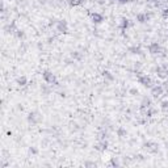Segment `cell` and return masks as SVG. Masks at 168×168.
I'll return each mask as SVG.
<instances>
[{
	"instance_id": "6da1fadb",
	"label": "cell",
	"mask_w": 168,
	"mask_h": 168,
	"mask_svg": "<svg viewBox=\"0 0 168 168\" xmlns=\"http://www.w3.org/2000/svg\"><path fill=\"white\" fill-rule=\"evenodd\" d=\"M43 79H45V81H46L47 84H50V85H57L58 84L55 76L52 75L51 72H49V71H45L43 72Z\"/></svg>"
},
{
	"instance_id": "52a82bcc",
	"label": "cell",
	"mask_w": 168,
	"mask_h": 168,
	"mask_svg": "<svg viewBox=\"0 0 168 168\" xmlns=\"http://www.w3.org/2000/svg\"><path fill=\"white\" fill-rule=\"evenodd\" d=\"M28 121H29V122H32V123H37L39 121L38 114H37V113H30L29 117H28Z\"/></svg>"
},
{
	"instance_id": "5bb4252c",
	"label": "cell",
	"mask_w": 168,
	"mask_h": 168,
	"mask_svg": "<svg viewBox=\"0 0 168 168\" xmlns=\"http://www.w3.org/2000/svg\"><path fill=\"white\" fill-rule=\"evenodd\" d=\"M118 1H121V3H126V1H129V0H118Z\"/></svg>"
},
{
	"instance_id": "8992f818",
	"label": "cell",
	"mask_w": 168,
	"mask_h": 168,
	"mask_svg": "<svg viewBox=\"0 0 168 168\" xmlns=\"http://www.w3.org/2000/svg\"><path fill=\"white\" fill-rule=\"evenodd\" d=\"M163 91H164V88H163L162 85H155V87H152V94H154L155 97L160 96V94L163 93Z\"/></svg>"
},
{
	"instance_id": "ba28073f",
	"label": "cell",
	"mask_w": 168,
	"mask_h": 168,
	"mask_svg": "<svg viewBox=\"0 0 168 168\" xmlns=\"http://www.w3.org/2000/svg\"><path fill=\"white\" fill-rule=\"evenodd\" d=\"M136 20H138L139 22H146V21L148 20V15H147V13H142V15H138V16H136Z\"/></svg>"
},
{
	"instance_id": "9c48e42d",
	"label": "cell",
	"mask_w": 168,
	"mask_h": 168,
	"mask_svg": "<svg viewBox=\"0 0 168 168\" xmlns=\"http://www.w3.org/2000/svg\"><path fill=\"white\" fill-rule=\"evenodd\" d=\"M92 18H93V22H97V24H100L102 20H104V17H102L101 15H99V13H93V15H92Z\"/></svg>"
},
{
	"instance_id": "4fadbf2b",
	"label": "cell",
	"mask_w": 168,
	"mask_h": 168,
	"mask_svg": "<svg viewBox=\"0 0 168 168\" xmlns=\"http://www.w3.org/2000/svg\"><path fill=\"white\" fill-rule=\"evenodd\" d=\"M117 133H118V135H120V136H123V135H126V130H123V129H120V130H118Z\"/></svg>"
},
{
	"instance_id": "7a4b0ae2",
	"label": "cell",
	"mask_w": 168,
	"mask_h": 168,
	"mask_svg": "<svg viewBox=\"0 0 168 168\" xmlns=\"http://www.w3.org/2000/svg\"><path fill=\"white\" fill-rule=\"evenodd\" d=\"M138 81L142 84V85H144V87H151L152 88V85H151V79L148 78L147 75H138Z\"/></svg>"
},
{
	"instance_id": "7c38bea8",
	"label": "cell",
	"mask_w": 168,
	"mask_h": 168,
	"mask_svg": "<svg viewBox=\"0 0 168 168\" xmlns=\"http://www.w3.org/2000/svg\"><path fill=\"white\" fill-rule=\"evenodd\" d=\"M17 83L20 84V85H25L26 79H25V78H20V79H17Z\"/></svg>"
},
{
	"instance_id": "277c9868",
	"label": "cell",
	"mask_w": 168,
	"mask_h": 168,
	"mask_svg": "<svg viewBox=\"0 0 168 168\" xmlns=\"http://www.w3.org/2000/svg\"><path fill=\"white\" fill-rule=\"evenodd\" d=\"M57 30L60 33H66L67 32V22L64 20H60L57 22Z\"/></svg>"
},
{
	"instance_id": "30bf717a",
	"label": "cell",
	"mask_w": 168,
	"mask_h": 168,
	"mask_svg": "<svg viewBox=\"0 0 168 168\" xmlns=\"http://www.w3.org/2000/svg\"><path fill=\"white\" fill-rule=\"evenodd\" d=\"M130 51L133 52V54H141V49H139V46H133V47H130Z\"/></svg>"
},
{
	"instance_id": "5b68a950",
	"label": "cell",
	"mask_w": 168,
	"mask_h": 168,
	"mask_svg": "<svg viewBox=\"0 0 168 168\" xmlns=\"http://www.w3.org/2000/svg\"><path fill=\"white\" fill-rule=\"evenodd\" d=\"M144 147H146L148 151H151V152H156L158 151V144L154 143V142H147V143H144Z\"/></svg>"
},
{
	"instance_id": "3957f363",
	"label": "cell",
	"mask_w": 168,
	"mask_h": 168,
	"mask_svg": "<svg viewBox=\"0 0 168 168\" xmlns=\"http://www.w3.org/2000/svg\"><path fill=\"white\" fill-rule=\"evenodd\" d=\"M148 51L151 52V54H159V52L162 51V47H160V45L158 43V42H152L148 46Z\"/></svg>"
},
{
	"instance_id": "8fae6325",
	"label": "cell",
	"mask_w": 168,
	"mask_h": 168,
	"mask_svg": "<svg viewBox=\"0 0 168 168\" xmlns=\"http://www.w3.org/2000/svg\"><path fill=\"white\" fill-rule=\"evenodd\" d=\"M102 75H104V78H106L108 80H113V75L109 72V71H104V72H102Z\"/></svg>"
}]
</instances>
